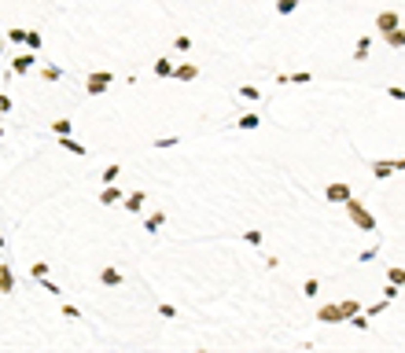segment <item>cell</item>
<instances>
[{
  "label": "cell",
  "mask_w": 405,
  "mask_h": 353,
  "mask_svg": "<svg viewBox=\"0 0 405 353\" xmlns=\"http://www.w3.org/2000/svg\"><path fill=\"white\" fill-rule=\"evenodd\" d=\"M343 206L350 210V217H354V225H357V228H365V232H376V217H372L368 210H365V206L354 199V195H350V199L343 202Z\"/></svg>",
  "instance_id": "obj_1"
},
{
  "label": "cell",
  "mask_w": 405,
  "mask_h": 353,
  "mask_svg": "<svg viewBox=\"0 0 405 353\" xmlns=\"http://www.w3.org/2000/svg\"><path fill=\"white\" fill-rule=\"evenodd\" d=\"M115 81V74H107V70H99V74H89V81H85V92L89 96H99L107 92V85Z\"/></svg>",
  "instance_id": "obj_2"
},
{
  "label": "cell",
  "mask_w": 405,
  "mask_h": 353,
  "mask_svg": "<svg viewBox=\"0 0 405 353\" xmlns=\"http://www.w3.org/2000/svg\"><path fill=\"white\" fill-rule=\"evenodd\" d=\"M59 147H63V151H70V155H77V159H85V155H89V147H85V143H77L74 140V133H66V136H59Z\"/></svg>",
  "instance_id": "obj_3"
},
{
  "label": "cell",
  "mask_w": 405,
  "mask_h": 353,
  "mask_svg": "<svg viewBox=\"0 0 405 353\" xmlns=\"http://www.w3.org/2000/svg\"><path fill=\"white\" fill-rule=\"evenodd\" d=\"M99 283H103V287H122L125 276L115 269V265H103V269H99Z\"/></svg>",
  "instance_id": "obj_4"
},
{
  "label": "cell",
  "mask_w": 405,
  "mask_h": 353,
  "mask_svg": "<svg viewBox=\"0 0 405 353\" xmlns=\"http://www.w3.org/2000/svg\"><path fill=\"white\" fill-rule=\"evenodd\" d=\"M317 320H321V324H343L347 317H343V309H339V305H324V309L317 313Z\"/></svg>",
  "instance_id": "obj_5"
},
{
  "label": "cell",
  "mask_w": 405,
  "mask_h": 353,
  "mask_svg": "<svg viewBox=\"0 0 405 353\" xmlns=\"http://www.w3.org/2000/svg\"><path fill=\"white\" fill-rule=\"evenodd\" d=\"M15 291V276H11V265L0 261V294H11Z\"/></svg>",
  "instance_id": "obj_6"
},
{
  "label": "cell",
  "mask_w": 405,
  "mask_h": 353,
  "mask_svg": "<svg viewBox=\"0 0 405 353\" xmlns=\"http://www.w3.org/2000/svg\"><path fill=\"white\" fill-rule=\"evenodd\" d=\"M144 202H148V199H144V192L122 195V206H125V210H129V213H140V210H144Z\"/></svg>",
  "instance_id": "obj_7"
},
{
  "label": "cell",
  "mask_w": 405,
  "mask_h": 353,
  "mask_svg": "<svg viewBox=\"0 0 405 353\" xmlns=\"http://www.w3.org/2000/svg\"><path fill=\"white\" fill-rule=\"evenodd\" d=\"M376 26H380V34H390V30H398V26H402V18H398L394 11H383V15L376 18Z\"/></svg>",
  "instance_id": "obj_8"
},
{
  "label": "cell",
  "mask_w": 405,
  "mask_h": 353,
  "mask_svg": "<svg viewBox=\"0 0 405 353\" xmlns=\"http://www.w3.org/2000/svg\"><path fill=\"white\" fill-rule=\"evenodd\" d=\"M33 67H37V55H33V52L30 55H15L11 59V70H15V74H26V70H33Z\"/></svg>",
  "instance_id": "obj_9"
},
{
  "label": "cell",
  "mask_w": 405,
  "mask_h": 353,
  "mask_svg": "<svg viewBox=\"0 0 405 353\" xmlns=\"http://www.w3.org/2000/svg\"><path fill=\"white\" fill-rule=\"evenodd\" d=\"M324 195H328V202H347L354 192H350L347 184H328V192H324Z\"/></svg>",
  "instance_id": "obj_10"
},
{
  "label": "cell",
  "mask_w": 405,
  "mask_h": 353,
  "mask_svg": "<svg viewBox=\"0 0 405 353\" xmlns=\"http://www.w3.org/2000/svg\"><path fill=\"white\" fill-rule=\"evenodd\" d=\"M99 202H103V206H118V202H122V192H118L115 184H103V192H99Z\"/></svg>",
  "instance_id": "obj_11"
},
{
  "label": "cell",
  "mask_w": 405,
  "mask_h": 353,
  "mask_svg": "<svg viewBox=\"0 0 405 353\" xmlns=\"http://www.w3.org/2000/svg\"><path fill=\"white\" fill-rule=\"evenodd\" d=\"M372 169H376V180H387L394 169H402V162H376Z\"/></svg>",
  "instance_id": "obj_12"
},
{
  "label": "cell",
  "mask_w": 405,
  "mask_h": 353,
  "mask_svg": "<svg viewBox=\"0 0 405 353\" xmlns=\"http://www.w3.org/2000/svg\"><path fill=\"white\" fill-rule=\"evenodd\" d=\"M162 225H166V213L158 210V213H151V217L144 221V232H148V235H155V232H158V228H162Z\"/></svg>",
  "instance_id": "obj_13"
},
{
  "label": "cell",
  "mask_w": 405,
  "mask_h": 353,
  "mask_svg": "<svg viewBox=\"0 0 405 353\" xmlns=\"http://www.w3.org/2000/svg\"><path fill=\"white\" fill-rule=\"evenodd\" d=\"M195 74H199V70H195V67L188 63V67H174V74H170V77H177V81H192Z\"/></svg>",
  "instance_id": "obj_14"
},
{
  "label": "cell",
  "mask_w": 405,
  "mask_h": 353,
  "mask_svg": "<svg viewBox=\"0 0 405 353\" xmlns=\"http://www.w3.org/2000/svg\"><path fill=\"white\" fill-rule=\"evenodd\" d=\"M368 52H372V41H368V37H361V41H357V48H354V59H368Z\"/></svg>",
  "instance_id": "obj_15"
},
{
  "label": "cell",
  "mask_w": 405,
  "mask_h": 353,
  "mask_svg": "<svg viewBox=\"0 0 405 353\" xmlns=\"http://www.w3.org/2000/svg\"><path fill=\"white\" fill-rule=\"evenodd\" d=\"M387 280H390L394 287H402V283H405V269H402V265H390V269H387Z\"/></svg>",
  "instance_id": "obj_16"
},
{
  "label": "cell",
  "mask_w": 405,
  "mask_h": 353,
  "mask_svg": "<svg viewBox=\"0 0 405 353\" xmlns=\"http://www.w3.org/2000/svg\"><path fill=\"white\" fill-rule=\"evenodd\" d=\"M52 133H56V136H66V133H74V125H70V118H59V122H52Z\"/></svg>",
  "instance_id": "obj_17"
},
{
  "label": "cell",
  "mask_w": 405,
  "mask_h": 353,
  "mask_svg": "<svg viewBox=\"0 0 405 353\" xmlns=\"http://www.w3.org/2000/svg\"><path fill=\"white\" fill-rule=\"evenodd\" d=\"M26 48H30V52H41V34H37V30H26Z\"/></svg>",
  "instance_id": "obj_18"
},
{
  "label": "cell",
  "mask_w": 405,
  "mask_h": 353,
  "mask_svg": "<svg viewBox=\"0 0 405 353\" xmlns=\"http://www.w3.org/2000/svg\"><path fill=\"white\" fill-rule=\"evenodd\" d=\"M236 125H240V129H247V133H251V129H258V125H262V118H258V114H243L240 122H236Z\"/></svg>",
  "instance_id": "obj_19"
},
{
  "label": "cell",
  "mask_w": 405,
  "mask_h": 353,
  "mask_svg": "<svg viewBox=\"0 0 405 353\" xmlns=\"http://www.w3.org/2000/svg\"><path fill=\"white\" fill-rule=\"evenodd\" d=\"M383 37H387V44H390V48H402V44H405V34H402V26H398V30H390V34H383Z\"/></svg>",
  "instance_id": "obj_20"
},
{
  "label": "cell",
  "mask_w": 405,
  "mask_h": 353,
  "mask_svg": "<svg viewBox=\"0 0 405 353\" xmlns=\"http://www.w3.org/2000/svg\"><path fill=\"white\" fill-rule=\"evenodd\" d=\"M155 74L158 77H170V74H174V63H170V59H155Z\"/></svg>",
  "instance_id": "obj_21"
},
{
  "label": "cell",
  "mask_w": 405,
  "mask_h": 353,
  "mask_svg": "<svg viewBox=\"0 0 405 353\" xmlns=\"http://www.w3.org/2000/svg\"><path fill=\"white\" fill-rule=\"evenodd\" d=\"M240 96L254 103V100H262V88H254V85H240Z\"/></svg>",
  "instance_id": "obj_22"
},
{
  "label": "cell",
  "mask_w": 405,
  "mask_h": 353,
  "mask_svg": "<svg viewBox=\"0 0 405 353\" xmlns=\"http://www.w3.org/2000/svg\"><path fill=\"white\" fill-rule=\"evenodd\" d=\"M99 176H103V184H115L118 176H122V166H107V169H103Z\"/></svg>",
  "instance_id": "obj_23"
},
{
  "label": "cell",
  "mask_w": 405,
  "mask_h": 353,
  "mask_svg": "<svg viewBox=\"0 0 405 353\" xmlns=\"http://www.w3.org/2000/svg\"><path fill=\"white\" fill-rule=\"evenodd\" d=\"M30 276H33V280L48 276V261H33V265H30Z\"/></svg>",
  "instance_id": "obj_24"
},
{
  "label": "cell",
  "mask_w": 405,
  "mask_h": 353,
  "mask_svg": "<svg viewBox=\"0 0 405 353\" xmlns=\"http://www.w3.org/2000/svg\"><path fill=\"white\" fill-rule=\"evenodd\" d=\"M298 8V0H276V15H291Z\"/></svg>",
  "instance_id": "obj_25"
},
{
  "label": "cell",
  "mask_w": 405,
  "mask_h": 353,
  "mask_svg": "<svg viewBox=\"0 0 405 353\" xmlns=\"http://www.w3.org/2000/svg\"><path fill=\"white\" fill-rule=\"evenodd\" d=\"M177 143H181L177 136H162V140H155V147L158 151H170V147H177Z\"/></svg>",
  "instance_id": "obj_26"
},
{
  "label": "cell",
  "mask_w": 405,
  "mask_h": 353,
  "mask_svg": "<svg viewBox=\"0 0 405 353\" xmlns=\"http://www.w3.org/2000/svg\"><path fill=\"white\" fill-rule=\"evenodd\" d=\"M302 291H306V298H317V294H321V283H317V280H306Z\"/></svg>",
  "instance_id": "obj_27"
},
{
  "label": "cell",
  "mask_w": 405,
  "mask_h": 353,
  "mask_svg": "<svg viewBox=\"0 0 405 353\" xmlns=\"http://www.w3.org/2000/svg\"><path fill=\"white\" fill-rule=\"evenodd\" d=\"M339 309H343V317H354V313H361V305H357V302H339Z\"/></svg>",
  "instance_id": "obj_28"
},
{
  "label": "cell",
  "mask_w": 405,
  "mask_h": 353,
  "mask_svg": "<svg viewBox=\"0 0 405 353\" xmlns=\"http://www.w3.org/2000/svg\"><path fill=\"white\" fill-rule=\"evenodd\" d=\"M41 291H48V294H63V287H59V283H52L48 276H41Z\"/></svg>",
  "instance_id": "obj_29"
},
{
  "label": "cell",
  "mask_w": 405,
  "mask_h": 353,
  "mask_svg": "<svg viewBox=\"0 0 405 353\" xmlns=\"http://www.w3.org/2000/svg\"><path fill=\"white\" fill-rule=\"evenodd\" d=\"M8 41L11 44H22L26 41V30H19V26H15V30H8Z\"/></svg>",
  "instance_id": "obj_30"
},
{
  "label": "cell",
  "mask_w": 405,
  "mask_h": 353,
  "mask_svg": "<svg viewBox=\"0 0 405 353\" xmlns=\"http://www.w3.org/2000/svg\"><path fill=\"white\" fill-rule=\"evenodd\" d=\"M174 48H177V52H192V37H177Z\"/></svg>",
  "instance_id": "obj_31"
},
{
  "label": "cell",
  "mask_w": 405,
  "mask_h": 353,
  "mask_svg": "<svg viewBox=\"0 0 405 353\" xmlns=\"http://www.w3.org/2000/svg\"><path fill=\"white\" fill-rule=\"evenodd\" d=\"M63 317H66V320H81V313H77V309H74V305L66 302V305H63Z\"/></svg>",
  "instance_id": "obj_32"
},
{
  "label": "cell",
  "mask_w": 405,
  "mask_h": 353,
  "mask_svg": "<svg viewBox=\"0 0 405 353\" xmlns=\"http://www.w3.org/2000/svg\"><path fill=\"white\" fill-rule=\"evenodd\" d=\"M158 313H162L166 320H174V317H177V309H174V305H170V302H162V305H158Z\"/></svg>",
  "instance_id": "obj_33"
},
{
  "label": "cell",
  "mask_w": 405,
  "mask_h": 353,
  "mask_svg": "<svg viewBox=\"0 0 405 353\" xmlns=\"http://www.w3.org/2000/svg\"><path fill=\"white\" fill-rule=\"evenodd\" d=\"M44 77H48V81H59V77H63V70H59V67H44Z\"/></svg>",
  "instance_id": "obj_34"
},
{
  "label": "cell",
  "mask_w": 405,
  "mask_h": 353,
  "mask_svg": "<svg viewBox=\"0 0 405 353\" xmlns=\"http://www.w3.org/2000/svg\"><path fill=\"white\" fill-rule=\"evenodd\" d=\"M387 96H390V100H398V103L405 100V92H402V88H398V85H390V88H387Z\"/></svg>",
  "instance_id": "obj_35"
},
{
  "label": "cell",
  "mask_w": 405,
  "mask_h": 353,
  "mask_svg": "<svg viewBox=\"0 0 405 353\" xmlns=\"http://www.w3.org/2000/svg\"><path fill=\"white\" fill-rule=\"evenodd\" d=\"M243 239H247L251 247H258V243H262V232H243Z\"/></svg>",
  "instance_id": "obj_36"
},
{
  "label": "cell",
  "mask_w": 405,
  "mask_h": 353,
  "mask_svg": "<svg viewBox=\"0 0 405 353\" xmlns=\"http://www.w3.org/2000/svg\"><path fill=\"white\" fill-rule=\"evenodd\" d=\"M288 81H295V85H309V70H306V74H291Z\"/></svg>",
  "instance_id": "obj_37"
},
{
  "label": "cell",
  "mask_w": 405,
  "mask_h": 353,
  "mask_svg": "<svg viewBox=\"0 0 405 353\" xmlns=\"http://www.w3.org/2000/svg\"><path fill=\"white\" fill-rule=\"evenodd\" d=\"M0 114H11V100L4 92H0Z\"/></svg>",
  "instance_id": "obj_38"
}]
</instances>
